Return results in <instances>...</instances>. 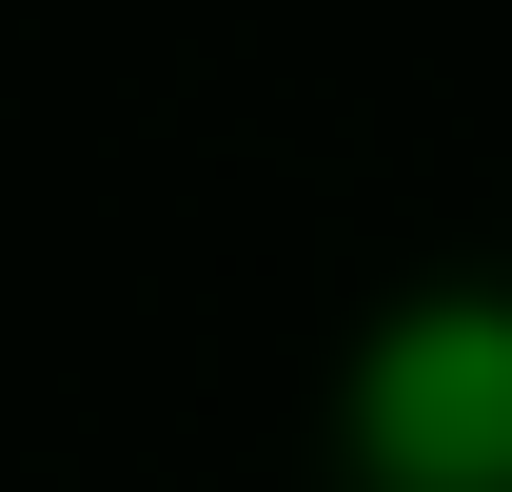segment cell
Here are the masks:
<instances>
[{
	"label": "cell",
	"instance_id": "1",
	"mask_svg": "<svg viewBox=\"0 0 512 492\" xmlns=\"http://www.w3.org/2000/svg\"><path fill=\"white\" fill-rule=\"evenodd\" d=\"M335 492H512V276H394L335 335Z\"/></svg>",
	"mask_w": 512,
	"mask_h": 492
}]
</instances>
